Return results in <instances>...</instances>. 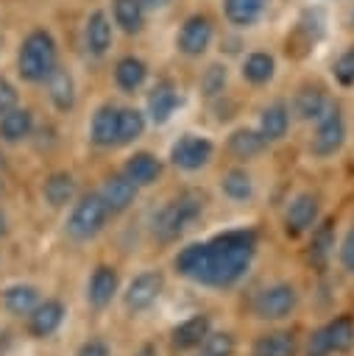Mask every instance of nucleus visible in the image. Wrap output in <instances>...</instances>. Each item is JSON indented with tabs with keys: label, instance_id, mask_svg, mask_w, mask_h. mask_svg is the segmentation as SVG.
Wrapping results in <instances>:
<instances>
[{
	"label": "nucleus",
	"instance_id": "obj_37",
	"mask_svg": "<svg viewBox=\"0 0 354 356\" xmlns=\"http://www.w3.org/2000/svg\"><path fill=\"white\" fill-rule=\"evenodd\" d=\"M337 261H340V270L354 275V225L343 234L340 245H337Z\"/></svg>",
	"mask_w": 354,
	"mask_h": 356
},
{
	"label": "nucleus",
	"instance_id": "obj_29",
	"mask_svg": "<svg viewBox=\"0 0 354 356\" xmlns=\"http://www.w3.org/2000/svg\"><path fill=\"white\" fill-rule=\"evenodd\" d=\"M145 75H148L145 64H142L139 58H134V56L120 58L117 67H114V81H117V86H120L123 92H137V89L142 86Z\"/></svg>",
	"mask_w": 354,
	"mask_h": 356
},
{
	"label": "nucleus",
	"instance_id": "obj_10",
	"mask_svg": "<svg viewBox=\"0 0 354 356\" xmlns=\"http://www.w3.org/2000/svg\"><path fill=\"white\" fill-rule=\"evenodd\" d=\"M215 156V145L206 136H195V134H184L173 147H170V161L184 170V172H195L201 167H206Z\"/></svg>",
	"mask_w": 354,
	"mask_h": 356
},
{
	"label": "nucleus",
	"instance_id": "obj_1",
	"mask_svg": "<svg viewBox=\"0 0 354 356\" xmlns=\"http://www.w3.org/2000/svg\"><path fill=\"white\" fill-rule=\"evenodd\" d=\"M259 236L254 228H234L215 234L203 242H192L173 256V270L209 289H231L245 278L254 264Z\"/></svg>",
	"mask_w": 354,
	"mask_h": 356
},
{
	"label": "nucleus",
	"instance_id": "obj_43",
	"mask_svg": "<svg viewBox=\"0 0 354 356\" xmlns=\"http://www.w3.org/2000/svg\"><path fill=\"white\" fill-rule=\"evenodd\" d=\"M0 234H3V214H0Z\"/></svg>",
	"mask_w": 354,
	"mask_h": 356
},
{
	"label": "nucleus",
	"instance_id": "obj_27",
	"mask_svg": "<svg viewBox=\"0 0 354 356\" xmlns=\"http://www.w3.org/2000/svg\"><path fill=\"white\" fill-rule=\"evenodd\" d=\"M220 189H223V195H226L229 200L245 203V200L254 197V178H251L243 167H234V170H229V172L223 175Z\"/></svg>",
	"mask_w": 354,
	"mask_h": 356
},
{
	"label": "nucleus",
	"instance_id": "obj_13",
	"mask_svg": "<svg viewBox=\"0 0 354 356\" xmlns=\"http://www.w3.org/2000/svg\"><path fill=\"white\" fill-rule=\"evenodd\" d=\"M64 317H67V306H64L61 300H56V298L39 300V306L28 314V331H31V337H36V339L53 337V334L61 328Z\"/></svg>",
	"mask_w": 354,
	"mask_h": 356
},
{
	"label": "nucleus",
	"instance_id": "obj_40",
	"mask_svg": "<svg viewBox=\"0 0 354 356\" xmlns=\"http://www.w3.org/2000/svg\"><path fill=\"white\" fill-rule=\"evenodd\" d=\"M17 106V89L6 81V78H0V117L6 114V111H11Z\"/></svg>",
	"mask_w": 354,
	"mask_h": 356
},
{
	"label": "nucleus",
	"instance_id": "obj_12",
	"mask_svg": "<svg viewBox=\"0 0 354 356\" xmlns=\"http://www.w3.org/2000/svg\"><path fill=\"white\" fill-rule=\"evenodd\" d=\"M209 331H212V317L203 314V312H198V314L181 320L178 325H173V331H170V345H173L176 350H181V353L198 350V348L203 345V339H206Z\"/></svg>",
	"mask_w": 354,
	"mask_h": 356
},
{
	"label": "nucleus",
	"instance_id": "obj_35",
	"mask_svg": "<svg viewBox=\"0 0 354 356\" xmlns=\"http://www.w3.org/2000/svg\"><path fill=\"white\" fill-rule=\"evenodd\" d=\"M265 0H226V17L234 25H251L262 14Z\"/></svg>",
	"mask_w": 354,
	"mask_h": 356
},
{
	"label": "nucleus",
	"instance_id": "obj_24",
	"mask_svg": "<svg viewBox=\"0 0 354 356\" xmlns=\"http://www.w3.org/2000/svg\"><path fill=\"white\" fill-rule=\"evenodd\" d=\"M42 195H45L47 206L64 209V206L72 203V197H75V178H72L70 172H53V175L45 181Z\"/></svg>",
	"mask_w": 354,
	"mask_h": 356
},
{
	"label": "nucleus",
	"instance_id": "obj_30",
	"mask_svg": "<svg viewBox=\"0 0 354 356\" xmlns=\"http://www.w3.org/2000/svg\"><path fill=\"white\" fill-rule=\"evenodd\" d=\"M326 95L318 89V86H304L295 100H293V111L301 117V120H318L323 111H326Z\"/></svg>",
	"mask_w": 354,
	"mask_h": 356
},
{
	"label": "nucleus",
	"instance_id": "obj_28",
	"mask_svg": "<svg viewBox=\"0 0 354 356\" xmlns=\"http://www.w3.org/2000/svg\"><path fill=\"white\" fill-rule=\"evenodd\" d=\"M86 47L95 56H103L111 47V25L103 11H95L86 22Z\"/></svg>",
	"mask_w": 354,
	"mask_h": 356
},
{
	"label": "nucleus",
	"instance_id": "obj_5",
	"mask_svg": "<svg viewBox=\"0 0 354 356\" xmlns=\"http://www.w3.org/2000/svg\"><path fill=\"white\" fill-rule=\"evenodd\" d=\"M109 217H111V211H109L106 200L100 197V192H89L72 206L64 231L72 242H89L106 228Z\"/></svg>",
	"mask_w": 354,
	"mask_h": 356
},
{
	"label": "nucleus",
	"instance_id": "obj_18",
	"mask_svg": "<svg viewBox=\"0 0 354 356\" xmlns=\"http://www.w3.org/2000/svg\"><path fill=\"white\" fill-rule=\"evenodd\" d=\"M42 295L33 284H11L3 289V309L11 317H28L39 306Z\"/></svg>",
	"mask_w": 354,
	"mask_h": 356
},
{
	"label": "nucleus",
	"instance_id": "obj_2",
	"mask_svg": "<svg viewBox=\"0 0 354 356\" xmlns=\"http://www.w3.org/2000/svg\"><path fill=\"white\" fill-rule=\"evenodd\" d=\"M203 206H206V200H203V195L195 192V189H187V192H181L178 197L167 200V203L153 214V220H151V234H153V239L162 242V245H170V242L181 239V236L201 220Z\"/></svg>",
	"mask_w": 354,
	"mask_h": 356
},
{
	"label": "nucleus",
	"instance_id": "obj_31",
	"mask_svg": "<svg viewBox=\"0 0 354 356\" xmlns=\"http://www.w3.org/2000/svg\"><path fill=\"white\" fill-rule=\"evenodd\" d=\"M145 134V114L137 108H120L117 114V142L114 145H131Z\"/></svg>",
	"mask_w": 354,
	"mask_h": 356
},
{
	"label": "nucleus",
	"instance_id": "obj_23",
	"mask_svg": "<svg viewBox=\"0 0 354 356\" xmlns=\"http://www.w3.org/2000/svg\"><path fill=\"white\" fill-rule=\"evenodd\" d=\"M290 128V108L284 103H270L268 108H262L259 117V134L265 142H279Z\"/></svg>",
	"mask_w": 354,
	"mask_h": 356
},
{
	"label": "nucleus",
	"instance_id": "obj_25",
	"mask_svg": "<svg viewBox=\"0 0 354 356\" xmlns=\"http://www.w3.org/2000/svg\"><path fill=\"white\" fill-rule=\"evenodd\" d=\"M33 128V114L28 108H11L0 117V139L3 142H22Z\"/></svg>",
	"mask_w": 354,
	"mask_h": 356
},
{
	"label": "nucleus",
	"instance_id": "obj_17",
	"mask_svg": "<svg viewBox=\"0 0 354 356\" xmlns=\"http://www.w3.org/2000/svg\"><path fill=\"white\" fill-rule=\"evenodd\" d=\"M212 42V22L206 17H190L178 33V50L187 56H201Z\"/></svg>",
	"mask_w": 354,
	"mask_h": 356
},
{
	"label": "nucleus",
	"instance_id": "obj_4",
	"mask_svg": "<svg viewBox=\"0 0 354 356\" xmlns=\"http://www.w3.org/2000/svg\"><path fill=\"white\" fill-rule=\"evenodd\" d=\"M17 67H20L22 81H31V83L47 81V75L56 67V42H53V36L47 31L28 33L22 47H20Z\"/></svg>",
	"mask_w": 354,
	"mask_h": 356
},
{
	"label": "nucleus",
	"instance_id": "obj_6",
	"mask_svg": "<svg viewBox=\"0 0 354 356\" xmlns=\"http://www.w3.org/2000/svg\"><path fill=\"white\" fill-rule=\"evenodd\" d=\"M298 286L290 281H273L265 289H259L251 300V312L262 323H282L295 314L298 309Z\"/></svg>",
	"mask_w": 354,
	"mask_h": 356
},
{
	"label": "nucleus",
	"instance_id": "obj_7",
	"mask_svg": "<svg viewBox=\"0 0 354 356\" xmlns=\"http://www.w3.org/2000/svg\"><path fill=\"white\" fill-rule=\"evenodd\" d=\"M162 292H164V275H162V270L148 267V270L137 273L125 284V289L120 292V300H123L125 314H142V312H148L162 298Z\"/></svg>",
	"mask_w": 354,
	"mask_h": 356
},
{
	"label": "nucleus",
	"instance_id": "obj_11",
	"mask_svg": "<svg viewBox=\"0 0 354 356\" xmlns=\"http://www.w3.org/2000/svg\"><path fill=\"white\" fill-rule=\"evenodd\" d=\"M120 295V273L114 264H98L89 278H86V303L95 309V312H103L106 306L114 303V298Z\"/></svg>",
	"mask_w": 354,
	"mask_h": 356
},
{
	"label": "nucleus",
	"instance_id": "obj_32",
	"mask_svg": "<svg viewBox=\"0 0 354 356\" xmlns=\"http://www.w3.org/2000/svg\"><path fill=\"white\" fill-rule=\"evenodd\" d=\"M198 350H201V356H234L237 353V337L226 328H212Z\"/></svg>",
	"mask_w": 354,
	"mask_h": 356
},
{
	"label": "nucleus",
	"instance_id": "obj_26",
	"mask_svg": "<svg viewBox=\"0 0 354 356\" xmlns=\"http://www.w3.org/2000/svg\"><path fill=\"white\" fill-rule=\"evenodd\" d=\"M265 139L259 131H251V128H237L231 136H229V153L240 161H248L254 156H259L265 150Z\"/></svg>",
	"mask_w": 354,
	"mask_h": 356
},
{
	"label": "nucleus",
	"instance_id": "obj_19",
	"mask_svg": "<svg viewBox=\"0 0 354 356\" xmlns=\"http://www.w3.org/2000/svg\"><path fill=\"white\" fill-rule=\"evenodd\" d=\"M117 114L120 108L106 103L92 114V125H89V139L98 147H111L117 142Z\"/></svg>",
	"mask_w": 354,
	"mask_h": 356
},
{
	"label": "nucleus",
	"instance_id": "obj_41",
	"mask_svg": "<svg viewBox=\"0 0 354 356\" xmlns=\"http://www.w3.org/2000/svg\"><path fill=\"white\" fill-rule=\"evenodd\" d=\"M131 356H159V348H156L153 342H142Z\"/></svg>",
	"mask_w": 354,
	"mask_h": 356
},
{
	"label": "nucleus",
	"instance_id": "obj_21",
	"mask_svg": "<svg viewBox=\"0 0 354 356\" xmlns=\"http://www.w3.org/2000/svg\"><path fill=\"white\" fill-rule=\"evenodd\" d=\"M176 106H178V92L173 89V83L159 81V83L151 89V95H148V114H151V120H153L156 125L167 122L170 114L176 111Z\"/></svg>",
	"mask_w": 354,
	"mask_h": 356
},
{
	"label": "nucleus",
	"instance_id": "obj_34",
	"mask_svg": "<svg viewBox=\"0 0 354 356\" xmlns=\"http://www.w3.org/2000/svg\"><path fill=\"white\" fill-rule=\"evenodd\" d=\"M114 3V19L123 31L137 33L142 28V3L139 0H111Z\"/></svg>",
	"mask_w": 354,
	"mask_h": 356
},
{
	"label": "nucleus",
	"instance_id": "obj_22",
	"mask_svg": "<svg viewBox=\"0 0 354 356\" xmlns=\"http://www.w3.org/2000/svg\"><path fill=\"white\" fill-rule=\"evenodd\" d=\"M47 95L53 100V106L59 111H70L75 106V83L72 75L61 67H53V72L47 75Z\"/></svg>",
	"mask_w": 354,
	"mask_h": 356
},
{
	"label": "nucleus",
	"instance_id": "obj_3",
	"mask_svg": "<svg viewBox=\"0 0 354 356\" xmlns=\"http://www.w3.org/2000/svg\"><path fill=\"white\" fill-rule=\"evenodd\" d=\"M354 350V317L337 314L312 328L301 345V356H346Z\"/></svg>",
	"mask_w": 354,
	"mask_h": 356
},
{
	"label": "nucleus",
	"instance_id": "obj_14",
	"mask_svg": "<svg viewBox=\"0 0 354 356\" xmlns=\"http://www.w3.org/2000/svg\"><path fill=\"white\" fill-rule=\"evenodd\" d=\"M334 248H337V228H334V220H323V222H318V225L309 231L307 261H309L315 270H323V267L332 261Z\"/></svg>",
	"mask_w": 354,
	"mask_h": 356
},
{
	"label": "nucleus",
	"instance_id": "obj_8",
	"mask_svg": "<svg viewBox=\"0 0 354 356\" xmlns=\"http://www.w3.org/2000/svg\"><path fill=\"white\" fill-rule=\"evenodd\" d=\"M321 220V200L318 195L312 192H298L287 209H284V217H282V228L290 239H298L304 234H309Z\"/></svg>",
	"mask_w": 354,
	"mask_h": 356
},
{
	"label": "nucleus",
	"instance_id": "obj_33",
	"mask_svg": "<svg viewBox=\"0 0 354 356\" xmlns=\"http://www.w3.org/2000/svg\"><path fill=\"white\" fill-rule=\"evenodd\" d=\"M273 70H276V64H273V58L268 56V53H251L248 58H245V64H243V75H245V81H251V83H268L270 78H273Z\"/></svg>",
	"mask_w": 354,
	"mask_h": 356
},
{
	"label": "nucleus",
	"instance_id": "obj_39",
	"mask_svg": "<svg viewBox=\"0 0 354 356\" xmlns=\"http://www.w3.org/2000/svg\"><path fill=\"white\" fill-rule=\"evenodd\" d=\"M72 356H111V345L103 337H89L75 348Z\"/></svg>",
	"mask_w": 354,
	"mask_h": 356
},
{
	"label": "nucleus",
	"instance_id": "obj_16",
	"mask_svg": "<svg viewBox=\"0 0 354 356\" xmlns=\"http://www.w3.org/2000/svg\"><path fill=\"white\" fill-rule=\"evenodd\" d=\"M137 192H139V186H137L131 178H125V175L120 172V175H109V178L103 181L100 197L106 200V206H109L111 214H123V211L137 200Z\"/></svg>",
	"mask_w": 354,
	"mask_h": 356
},
{
	"label": "nucleus",
	"instance_id": "obj_20",
	"mask_svg": "<svg viewBox=\"0 0 354 356\" xmlns=\"http://www.w3.org/2000/svg\"><path fill=\"white\" fill-rule=\"evenodd\" d=\"M123 175L131 178L137 186H151V184H156L159 175H162V161H159L153 153H145V150H142V153H134V156L125 161Z\"/></svg>",
	"mask_w": 354,
	"mask_h": 356
},
{
	"label": "nucleus",
	"instance_id": "obj_38",
	"mask_svg": "<svg viewBox=\"0 0 354 356\" xmlns=\"http://www.w3.org/2000/svg\"><path fill=\"white\" fill-rule=\"evenodd\" d=\"M334 78H337V83H343V86H354V47L346 50V53L334 61Z\"/></svg>",
	"mask_w": 354,
	"mask_h": 356
},
{
	"label": "nucleus",
	"instance_id": "obj_36",
	"mask_svg": "<svg viewBox=\"0 0 354 356\" xmlns=\"http://www.w3.org/2000/svg\"><path fill=\"white\" fill-rule=\"evenodd\" d=\"M223 89H226V67L212 64V67L203 72V78H201V92H203L206 97H215V95H220Z\"/></svg>",
	"mask_w": 354,
	"mask_h": 356
},
{
	"label": "nucleus",
	"instance_id": "obj_42",
	"mask_svg": "<svg viewBox=\"0 0 354 356\" xmlns=\"http://www.w3.org/2000/svg\"><path fill=\"white\" fill-rule=\"evenodd\" d=\"M142 6H151V8H159V6H164L167 0H139Z\"/></svg>",
	"mask_w": 354,
	"mask_h": 356
},
{
	"label": "nucleus",
	"instance_id": "obj_15",
	"mask_svg": "<svg viewBox=\"0 0 354 356\" xmlns=\"http://www.w3.org/2000/svg\"><path fill=\"white\" fill-rule=\"evenodd\" d=\"M301 345L298 337L293 331L276 328V331H265L251 342L248 356H298Z\"/></svg>",
	"mask_w": 354,
	"mask_h": 356
},
{
	"label": "nucleus",
	"instance_id": "obj_9",
	"mask_svg": "<svg viewBox=\"0 0 354 356\" xmlns=\"http://www.w3.org/2000/svg\"><path fill=\"white\" fill-rule=\"evenodd\" d=\"M346 142V120L340 114V108H326L321 117H318V128L312 134V153L326 159V156H334Z\"/></svg>",
	"mask_w": 354,
	"mask_h": 356
}]
</instances>
